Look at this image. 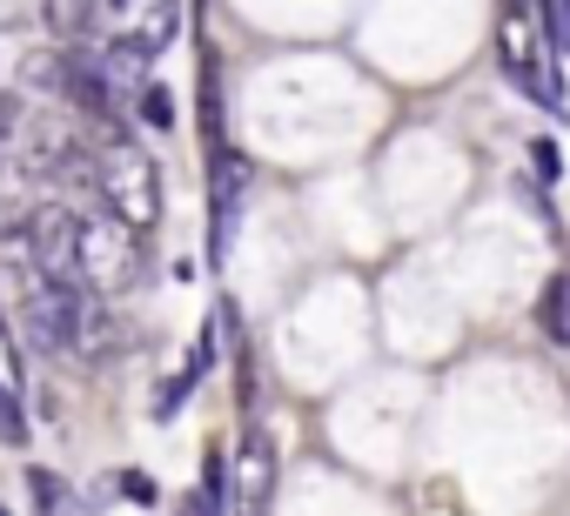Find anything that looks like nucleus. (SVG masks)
<instances>
[{"mask_svg": "<svg viewBox=\"0 0 570 516\" xmlns=\"http://www.w3.org/2000/svg\"><path fill=\"white\" fill-rule=\"evenodd\" d=\"M95 195H101V215L148 235L161 221V168H155V155L135 135L108 128V141L95 148Z\"/></svg>", "mask_w": 570, "mask_h": 516, "instance_id": "1", "label": "nucleus"}, {"mask_svg": "<svg viewBox=\"0 0 570 516\" xmlns=\"http://www.w3.org/2000/svg\"><path fill=\"white\" fill-rule=\"evenodd\" d=\"M497 61H503V81L530 101H543L550 115H563V88L557 75L543 68V28H537V8L530 0H503V21H497Z\"/></svg>", "mask_w": 570, "mask_h": 516, "instance_id": "2", "label": "nucleus"}, {"mask_svg": "<svg viewBox=\"0 0 570 516\" xmlns=\"http://www.w3.org/2000/svg\"><path fill=\"white\" fill-rule=\"evenodd\" d=\"M75 269H81L101 296H121V289L141 276V235L121 228L115 215H88V221H81V241H75Z\"/></svg>", "mask_w": 570, "mask_h": 516, "instance_id": "3", "label": "nucleus"}, {"mask_svg": "<svg viewBox=\"0 0 570 516\" xmlns=\"http://www.w3.org/2000/svg\"><path fill=\"white\" fill-rule=\"evenodd\" d=\"M248 181H255L248 155H235V148L208 155V269H222V262H228V248H235V235H242Z\"/></svg>", "mask_w": 570, "mask_h": 516, "instance_id": "4", "label": "nucleus"}, {"mask_svg": "<svg viewBox=\"0 0 570 516\" xmlns=\"http://www.w3.org/2000/svg\"><path fill=\"white\" fill-rule=\"evenodd\" d=\"M81 309H88V296H81L75 276L35 282V289H28V309H21V316H28V343H35V349H75Z\"/></svg>", "mask_w": 570, "mask_h": 516, "instance_id": "5", "label": "nucleus"}, {"mask_svg": "<svg viewBox=\"0 0 570 516\" xmlns=\"http://www.w3.org/2000/svg\"><path fill=\"white\" fill-rule=\"evenodd\" d=\"M75 241H81V215L68 201H41L35 221H28V255H35L41 282H55V276L75 269Z\"/></svg>", "mask_w": 570, "mask_h": 516, "instance_id": "6", "label": "nucleus"}, {"mask_svg": "<svg viewBox=\"0 0 570 516\" xmlns=\"http://www.w3.org/2000/svg\"><path fill=\"white\" fill-rule=\"evenodd\" d=\"M41 168L28 155H8L0 148V241H28V221L41 208Z\"/></svg>", "mask_w": 570, "mask_h": 516, "instance_id": "7", "label": "nucleus"}, {"mask_svg": "<svg viewBox=\"0 0 570 516\" xmlns=\"http://www.w3.org/2000/svg\"><path fill=\"white\" fill-rule=\"evenodd\" d=\"M275 503V449L262 443V429L242 436V476H235V509L242 516H268Z\"/></svg>", "mask_w": 570, "mask_h": 516, "instance_id": "8", "label": "nucleus"}, {"mask_svg": "<svg viewBox=\"0 0 570 516\" xmlns=\"http://www.w3.org/2000/svg\"><path fill=\"white\" fill-rule=\"evenodd\" d=\"M95 68L108 75V88H115V95H141V88H148V68H155V48L128 28V34H115V41L95 54Z\"/></svg>", "mask_w": 570, "mask_h": 516, "instance_id": "9", "label": "nucleus"}, {"mask_svg": "<svg viewBox=\"0 0 570 516\" xmlns=\"http://www.w3.org/2000/svg\"><path fill=\"white\" fill-rule=\"evenodd\" d=\"M215 356H222V343H215V316H208V329H202V343L188 349V363H181V369H175V376L155 389V423H168V416H175V409L195 396V383L215 369Z\"/></svg>", "mask_w": 570, "mask_h": 516, "instance_id": "10", "label": "nucleus"}, {"mask_svg": "<svg viewBox=\"0 0 570 516\" xmlns=\"http://www.w3.org/2000/svg\"><path fill=\"white\" fill-rule=\"evenodd\" d=\"M537 329H543V343H570V276L557 269L550 282H543V296H537Z\"/></svg>", "mask_w": 570, "mask_h": 516, "instance_id": "11", "label": "nucleus"}, {"mask_svg": "<svg viewBox=\"0 0 570 516\" xmlns=\"http://www.w3.org/2000/svg\"><path fill=\"white\" fill-rule=\"evenodd\" d=\"M28 483H35V516H88V503L75 496L68 476H55V469H28Z\"/></svg>", "mask_w": 570, "mask_h": 516, "instance_id": "12", "label": "nucleus"}, {"mask_svg": "<svg viewBox=\"0 0 570 516\" xmlns=\"http://www.w3.org/2000/svg\"><path fill=\"white\" fill-rule=\"evenodd\" d=\"M95 14H101V0H41V21L55 41H81L95 28Z\"/></svg>", "mask_w": 570, "mask_h": 516, "instance_id": "13", "label": "nucleus"}, {"mask_svg": "<svg viewBox=\"0 0 570 516\" xmlns=\"http://www.w3.org/2000/svg\"><path fill=\"white\" fill-rule=\"evenodd\" d=\"M115 343H121V329H115V309L88 296V309H81V336H75V349H81V356H108Z\"/></svg>", "mask_w": 570, "mask_h": 516, "instance_id": "14", "label": "nucleus"}, {"mask_svg": "<svg viewBox=\"0 0 570 516\" xmlns=\"http://www.w3.org/2000/svg\"><path fill=\"white\" fill-rule=\"evenodd\" d=\"M222 128H228V115H222V68L215 61H202V135H208V155H222L228 141H222Z\"/></svg>", "mask_w": 570, "mask_h": 516, "instance_id": "15", "label": "nucleus"}, {"mask_svg": "<svg viewBox=\"0 0 570 516\" xmlns=\"http://www.w3.org/2000/svg\"><path fill=\"white\" fill-rule=\"evenodd\" d=\"M181 28H188V0H155V8H148V21H141L135 34H141V41H148V48L161 54V48H168V41L181 34Z\"/></svg>", "mask_w": 570, "mask_h": 516, "instance_id": "16", "label": "nucleus"}, {"mask_svg": "<svg viewBox=\"0 0 570 516\" xmlns=\"http://www.w3.org/2000/svg\"><path fill=\"white\" fill-rule=\"evenodd\" d=\"M28 409H21V389L14 383H0V443H8V449H28Z\"/></svg>", "mask_w": 570, "mask_h": 516, "instance_id": "17", "label": "nucleus"}, {"mask_svg": "<svg viewBox=\"0 0 570 516\" xmlns=\"http://www.w3.org/2000/svg\"><path fill=\"white\" fill-rule=\"evenodd\" d=\"M135 115H141V128H161V135H168V128H175V95H168L161 81H148V88L135 95Z\"/></svg>", "mask_w": 570, "mask_h": 516, "instance_id": "18", "label": "nucleus"}, {"mask_svg": "<svg viewBox=\"0 0 570 516\" xmlns=\"http://www.w3.org/2000/svg\"><path fill=\"white\" fill-rule=\"evenodd\" d=\"M115 483H121V496H128V503H141V509H161V483H155L148 469H121Z\"/></svg>", "mask_w": 570, "mask_h": 516, "instance_id": "19", "label": "nucleus"}, {"mask_svg": "<svg viewBox=\"0 0 570 516\" xmlns=\"http://www.w3.org/2000/svg\"><path fill=\"white\" fill-rule=\"evenodd\" d=\"M530 168H537L543 181H557V175H563V161H557V141H530Z\"/></svg>", "mask_w": 570, "mask_h": 516, "instance_id": "20", "label": "nucleus"}, {"mask_svg": "<svg viewBox=\"0 0 570 516\" xmlns=\"http://www.w3.org/2000/svg\"><path fill=\"white\" fill-rule=\"evenodd\" d=\"M101 8H108V14H135V8H141V0H101Z\"/></svg>", "mask_w": 570, "mask_h": 516, "instance_id": "21", "label": "nucleus"}]
</instances>
